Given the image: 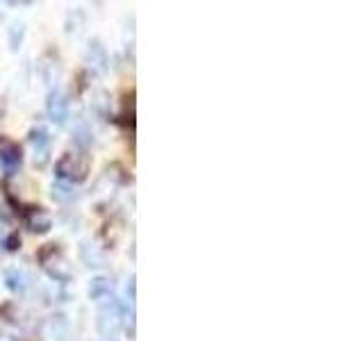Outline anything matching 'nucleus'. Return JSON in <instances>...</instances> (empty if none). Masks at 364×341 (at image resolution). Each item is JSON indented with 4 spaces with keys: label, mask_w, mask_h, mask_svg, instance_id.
I'll return each mask as SVG.
<instances>
[{
    "label": "nucleus",
    "mask_w": 364,
    "mask_h": 341,
    "mask_svg": "<svg viewBox=\"0 0 364 341\" xmlns=\"http://www.w3.org/2000/svg\"><path fill=\"white\" fill-rule=\"evenodd\" d=\"M0 164H3L7 173H11V170L21 164V148L14 144H7L3 151H0Z\"/></svg>",
    "instance_id": "nucleus-1"
},
{
    "label": "nucleus",
    "mask_w": 364,
    "mask_h": 341,
    "mask_svg": "<svg viewBox=\"0 0 364 341\" xmlns=\"http://www.w3.org/2000/svg\"><path fill=\"white\" fill-rule=\"evenodd\" d=\"M48 109H50V114L57 119V121H64L66 119V100H62L60 96H53V100H50V105H48Z\"/></svg>",
    "instance_id": "nucleus-2"
}]
</instances>
